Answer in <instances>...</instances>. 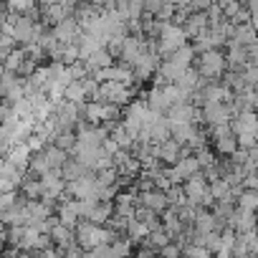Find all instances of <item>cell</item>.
Segmentation results:
<instances>
[{
  "instance_id": "32",
  "label": "cell",
  "mask_w": 258,
  "mask_h": 258,
  "mask_svg": "<svg viewBox=\"0 0 258 258\" xmlns=\"http://www.w3.org/2000/svg\"><path fill=\"white\" fill-rule=\"evenodd\" d=\"M6 3H8V0H6Z\"/></svg>"
},
{
  "instance_id": "27",
  "label": "cell",
  "mask_w": 258,
  "mask_h": 258,
  "mask_svg": "<svg viewBox=\"0 0 258 258\" xmlns=\"http://www.w3.org/2000/svg\"><path fill=\"white\" fill-rule=\"evenodd\" d=\"M248 190H258V172H250L248 177H245V182H243Z\"/></svg>"
},
{
  "instance_id": "8",
  "label": "cell",
  "mask_w": 258,
  "mask_h": 258,
  "mask_svg": "<svg viewBox=\"0 0 258 258\" xmlns=\"http://www.w3.org/2000/svg\"><path fill=\"white\" fill-rule=\"evenodd\" d=\"M255 225H258L255 213L253 210H240V208H235V213L228 223V228H233L235 233H250V230H255Z\"/></svg>"
},
{
  "instance_id": "30",
  "label": "cell",
  "mask_w": 258,
  "mask_h": 258,
  "mask_svg": "<svg viewBox=\"0 0 258 258\" xmlns=\"http://www.w3.org/2000/svg\"><path fill=\"white\" fill-rule=\"evenodd\" d=\"M255 220H258V210H255ZM255 230H258V225H255Z\"/></svg>"
},
{
  "instance_id": "20",
  "label": "cell",
  "mask_w": 258,
  "mask_h": 258,
  "mask_svg": "<svg viewBox=\"0 0 258 258\" xmlns=\"http://www.w3.org/2000/svg\"><path fill=\"white\" fill-rule=\"evenodd\" d=\"M53 145L61 147V150H66L69 155H74L76 147H79V135H76V132H63V135H58V137L53 140Z\"/></svg>"
},
{
  "instance_id": "1",
  "label": "cell",
  "mask_w": 258,
  "mask_h": 258,
  "mask_svg": "<svg viewBox=\"0 0 258 258\" xmlns=\"http://www.w3.org/2000/svg\"><path fill=\"white\" fill-rule=\"evenodd\" d=\"M76 245L81 250H91V248H99V245H106V243H116L119 238L106 228V225H96L91 220H81L76 228Z\"/></svg>"
},
{
  "instance_id": "12",
  "label": "cell",
  "mask_w": 258,
  "mask_h": 258,
  "mask_svg": "<svg viewBox=\"0 0 258 258\" xmlns=\"http://www.w3.org/2000/svg\"><path fill=\"white\" fill-rule=\"evenodd\" d=\"M21 192H23L28 200H41V198H43V182H41V177H33V175L28 172V177H26L23 185H21Z\"/></svg>"
},
{
  "instance_id": "22",
  "label": "cell",
  "mask_w": 258,
  "mask_h": 258,
  "mask_svg": "<svg viewBox=\"0 0 258 258\" xmlns=\"http://www.w3.org/2000/svg\"><path fill=\"white\" fill-rule=\"evenodd\" d=\"M182 258H213V253H210V248H205V245L187 243V245H185V255H182Z\"/></svg>"
},
{
  "instance_id": "31",
  "label": "cell",
  "mask_w": 258,
  "mask_h": 258,
  "mask_svg": "<svg viewBox=\"0 0 258 258\" xmlns=\"http://www.w3.org/2000/svg\"><path fill=\"white\" fill-rule=\"evenodd\" d=\"M240 3H243V6H245V0H240Z\"/></svg>"
},
{
  "instance_id": "4",
  "label": "cell",
  "mask_w": 258,
  "mask_h": 258,
  "mask_svg": "<svg viewBox=\"0 0 258 258\" xmlns=\"http://www.w3.org/2000/svg\"><path fill=\"white\" fill-rule=\"evenodd\" d=\"M185 33H187V41L192 43V41H198V38H203L208 31H210V18H208V13H192L187 21H185Z\"/></svg>"
},
{
  "instance_id": "10",
  "label": "cell",
  "mask_w": 258,
  "mask_h": 258,
  "mask_svg": "<svg viewBox=\"0 0 258 258\" xmlns=\"http://www.w3.org/2000/svg\"><path fill=\"white\" fill-rule=\"evenodd\" d=\"M114 63H119V61L109 53V48L96 51V53L86 61V66H89V71H91V74H96V71H101V69H109V66H114Z\"/></svg>"
},
{
  "instance_id": "7",
  "label": "cell",
  "mask_w": 258,
  "mask_h": 258,
  "mask_svg": "<svg viewBox=\"0 0 258 258\" xmlns=\"http://www.w3.org/2000/svg\"><path fill=\"white\" fill-rule=\"evenodd\" d=\"M235 135H258V111H240L230 121Z\"/></svg>"
},
{
  "instance_id": "11",
  "label": "cell",
  "mask_w": 258,
  "mask_h": 258,
  "mask_svg": "<svg viewBox=\"0 0 258 258\" xmlns=\"http://www.w3.org/2000/svg\"><path fill=\"white\" fill-rule=\"evenodd\" d=\"M43 155H46V160H48L51 170H61V167H63L69 160H71V155H69L66 150L56 147V145H48V147L43 150Z\"/></svg>"
},
{
  "instance_id": "6",
  "label": "cell",
  "mask_w": 258,
  "mask_h": 258,
  "mask_svg": "<svg viewBox=\"0 0 258 258\" xmlns=\"http://www.w3.org/2000/svg\"><path fill=\"white\" fill-rule=\"evenodd\" d=\"M140 205H145V208H150V210H155V213H160V215H165L172 205H170V198H167V192L165 190H150V192H142L140 195Z\"/></svg>"
},
{
  "instance_id": "28",
  "label": "cell",
  "mask_w": 258,
  "mask_h": 258,
  "mask_svg": "<svg viewBox=\"0 0 258 258\" xmlns=\"http://www.w3.org/2000/svg\"><path fill=\"white\" fill-rule=\"evenodd\" d=\"M165 3H172V6H185L187 0H165Z\"/></svg>"
},
{
  "instance_id": "18",
  "label": "cell",
  "mask_w": 258,
  "mask_h": 258,
  "mask_svg": "<svg viewBox=\"0 0 258 258\" xmlns=\"http://www.w3.org/2000/svg\"><path fill=\"white\" fill-rule=\"evenodd\" d=\"M235 205L240 208V210H258V190H243L238 198H235Z\"/></svg>"
},
{
  "instance_id": "3",
  "label": "cell",
  "mask_w": 258,
  "mask_h": 258,
  "mask_svg": "<svg viewBox=\"0 0 258 258\" xmlns=\"http://www.w3.org/2000/svg\"><path fill=\"white\" fill-rule=\"evenodd\" d=\"M152 155L160 157L167 167H172V165H177L182 160V145L175 142V140H167L162 145H152Z\"/></svg>"
},
{
  "instance_id": "29",
  "label": "cell",
  "mask_w": 258,
  "mask_h": 258,
  "mask_svg": "<svg viewBox=\"0 0 258 258\" xmlns=\"http://www.w3.org/2000/svg\"><path fill=\"white\" fill-rule=\"evenodd\" d=\"M220 6H228V3H235V0H218Z\"/></svg>"
},
{
  "instance_id": "19",
  "label": "cell",
  "mask_w": 258,
  "mask_h": 258,
  "mask_svg": "<svg viewBox=\"0 0 258 258\" xmlns=\"http://www.w3.org/2000/svg\"><path fill=\"white\" fill-rule=\"evenodd\" d=\"M210 192H213L215 200H228V198H233V185H230L225 177H220V180L210 182ZM233 200H235V198H233Z\"/></svg>"
},
{
  "instance_id": "15",
  "label": "cell",
  "mask_w": 258,
  "mask_h": 258,
  "mask_svg": "<svg viewBox=\"0 0 258 258\" xmlns=\"http://www.w3.org/2000/svg\"><path fill=\"white\" fill-rule=\"evenodd\" d=\"M147 235H150V225H145V223H142V220H137V218H135V220H129V228H126V238L132 240L135 245H140V243H142V240H145Z\"/></svg>"
},
{
  "instance_id": "21",
  "label": "cell",
  "mask_w": 258,
  "mask_h": 258,
  "mask_svg": "<svg viewBox=\"0 0 258 258\" xmlns=\"http://www.w3.org/2000/svg\"><path fill=\"white\" fill-rule=\"evenodd\" d=\"M167 192V198H170V205L172 208H180V205H185L187 203V195H185V187L182 185H172L170 190H165Z\"/></svg>"
},
{
  "instance_id": "2",
  "label": "cell",
  "mask_w": 258,
  "mask_h": 258,
  "mask_svg": "<svg viewBox=\"0 0 258 258\" xmlns=\"http://www.w3.org/2000/svg\"><path fill=\"white\" fill-rule=\"evenodd\" d=\"M200 76L210 79V81H223L225 71H228V58H225V51L215 48V51H208V53H200L192 63Z\"/></svg>"
},
{
  "instance_id": "17",
  "label": "cell",
  "mask_w": 258,
  "mask_h": 258,
  "mask_svg": "<svg viewBox=\"0 0 258 258\" xmlns=\"http://www.w3.org/2000/svg\"><path fill=\"white\" fill-rule=\"evenodd\" d=\"M177 170L182 172V177H185V182H187L190 177H195L198 172H203V165H200V162H198V157L192 155V157L180 160V162H177Z\"/></svg>"
},
{
  "instance_id": "13",
  "label": "cell",
  "mask_w": 258,
  "mask_h": 258,
  "mask_svg": "<svg viewBox=\"0 0 258 258\" xmlns=\"http://www.w3.org/2000/svg\"><path fill=\"white\" fill-rule=\"evenodd\" d=\"M66 101H71V104H79V106L89 101V91H86L84 81H71V84L66 86Z\"/></svg>"
},
{
  "instance_id": "23",
  "label": "cell",
  "mask_w": 258,
  "mask_h": 258,
  "mask_svg": "<svg viewBox=\"0 0 258 258\" xmlns=\"http://www.w3.org/2000/svg\"><path fill=\"white\" fill-rule=\"evenodd\" d=\"M213 3H215V0H187L185 8H187L190 16H192V13H208V11L213 8Z\"/></svg>"
},
{
  "instance_id": "5",
  "label": "cell",
  "mask_w": 258,
  "mask_h": 258,
  "mask_svg": "<svg viewBox=\"0 0 258 258\" xmlns=\"http://www.w3.org/2000/svg\"><path fill=\"white\" fill-rule=\"evenodd\" d=\"M53 36L58 38V43H76L79 36H81V23L69 16L66 21H61L58 26H53Z\"/></svg>"
},
{
  "instance_id": "14",
  "label": "cell",
  "mask_w": 258,
  "mask_h": 258,
  "mask_svg": "<svg viewBox=\"0 0 258 258\" xmlns=\"http://www.w3.org/2000/svg\"><path fill=\"white\" fill-rule=\"evenodd\" d=\"M26 58H28V53H26V48L23 46H18L8 58H3V71H11V74H18L21 71V66L26 63Z\"/></svg>"
},
{
  "instance_id": "26",
  "label": "cell",
  "mask_w": 258,
  "mask_h": 258,
  "mask_svg": "<svg viewBox=\"0 0 258 258\" xmlns=\"http://www.w3.org/2000/svg\"><path fill=\"white\" fill-rule=\"evenodd\" d=\"M240 8H245V6L240 3V0H235V3H228V6H223V13H225V18L230 21V18H233V16L240 11Z\"/></svg>"
},
{
  "instance_id": "9",
  "label": "cell",
  "mask_w": 258,
  "mask_h": 258,
  "mask_svg": "<svg viewBox=\"0 0 258 258\" xmlns=\"http://www.w3.org/2000/svg\"><path fill=\"white\" fill-rule=\"evenodd\" d=\"M89 172H91V170H89L84 162H79L76 157H71V160L61 167V175H63V180H66V182H76V180H81V177H84V175H89Z\"/></svg>"
},
{
  "instance_id": "25",
  "label": "cell",
  "mask_w": 258,
  "mask_h": 258,
  "mask_svg": "<svg viewBox=\"0 0 258 258\" xmlns=\"http://www.w3.org/2000/svg\"><path fill=\"white\" fill-rule=\"evenodd\" d=\"M250 18H253L250 11H248V8H240V11L230 18V23H233V26H245V23H250Z\"/></svg>"
},
{
  "instance_id": "16",
  "label": "cell",
  "mask_w": 258,
  "mask_h": 258,
  "mask_svg": "<svg viewBox=\"0 0 258 258\" xmlns=\"http://www.w3.org/2000/svg\"><path fill=\"white\" fill-rule=\"evenodd\" d=\"M233 41H238L240 46H253V43H258V31H255L250 23H245V26H235V36H233Z\"/></svg>"
},
{
  "instance_id": "24",
  "label": "cell",
  "mask_w": 258,
  "mask_h": 258,
  "mask_svg": "<svg viewBox=\"0 0 258 258\" xmlns=\"http://www.w3.org/2000/svg\"><path fill=\"white\" fill-rule=\"evenodd\" d=\"M160 255H162V258H182V255H185V248H182L180 243L170 240V243L160 250Z\"/></svg>"
}]
</instances>
